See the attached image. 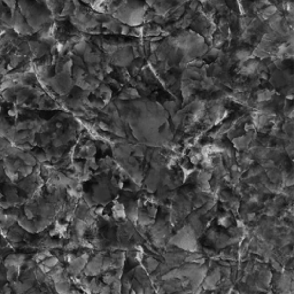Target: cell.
<instances>
[{
  "mask_svg": "<svg viewBox=\"0 0 294 294\" xmlns=\"http://www.w3.org/2000/svg\"><path fill=\"white\" fill-rule=\"evenodd\" d=\"M2 1H4L5 5L8 6V8L11 9L12 13H14L15 9H17V6H15L17 5V0H2Z\"/></svg>",
  "mask_w": 294,
  "mask_h": 294,
  "instance_id": "cell-1",
  "label": "cell"
}]
</instances>
